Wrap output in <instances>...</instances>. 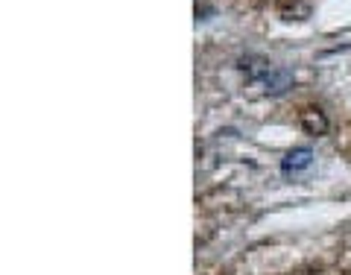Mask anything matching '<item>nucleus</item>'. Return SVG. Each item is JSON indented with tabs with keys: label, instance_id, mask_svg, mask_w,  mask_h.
Listing matches in <instances>:
<instances>
[{
	"label": "nucleus",
	"instance_id": "1",
	"mask_svg": "<svg viewBox=\"0 0 351 275\" xmlns=\"http://www.w3.org/2000/svg\"><path fill=\"white\" fill-rule=\"evenodd\" d=\"M240 71H243L252 82H258L263 91L272 94V97L284 94L293 85V73L287 68H281V64L263 59V56H243L240 59Z\"/></svg>",
	"mask_w": 351,
	"mask_h": 275
},
{
	"label": "nucleus",
	"instance_id": "2",
	"mask_svg": "<svg viewBox=\"0 0 351 275\" xmlns=\"http://www.w3.org/2000/svg\"><path fill=\"white\" fill-rule=\"evenodd\" d=\"M313 164V150L311 147H295L281 158V176H299Z\"/></svg>",
	"mask_w": 351,
	"mask_h": 275
},
{
	"label": "nucleus",
	"instance_id": "3",
	"mask_svg": "<svg viewBox=\"0 0 351 275\" xmlns=\"http://www.w3.org/2000/svg\"><path fill=\"white\" fill-rule=\"evenodd\" d=\"M299 123L302 129L307 132V135H313V138H322L325 132H328V115L322 112V108H304V112L299 115Z\"/></svg>",
	"mask_w": 351,
	"mask_h": 275
}]
</instances>
